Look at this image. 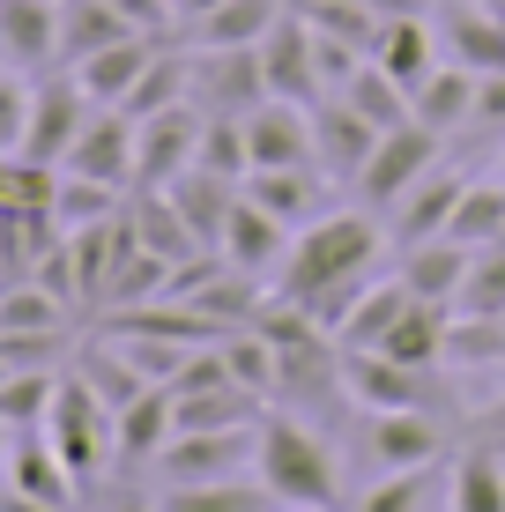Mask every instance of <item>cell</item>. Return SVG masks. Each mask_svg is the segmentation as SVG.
<instances>
[{"label":"cell","instance_id":"cell-52","mask_svg":"<svg viewBox=\"0 0 505 512\" xmlns=\"http://www.w3.org/2000/svg\"><path fill=\"white\" fill-rule=\"evenodd\" d=\"M8 446H15V431H8V423H0V475H8Z\"/></svg>","mask_w":505,"mask_h":512},{"label":"cell","instance_id":"cell-47","mask_svg":"<svg viewBox=\"0 0 505 512\" xmlns=\"http://www.w3.org/2000/svg\"><path fill=\"white\" fill-rule=\"evenodd\" d=\"M476 127H505V67L476 75Z\"/></svg>","mask_w":505,"mask_h":512},{"label":"cell","instance_id":"cell-10","mask_svg":"<svg viewBox=\"0 0 505 512\" xmlns=\"http://www.w3.org/2000/svg\"><path fill=\"white\" fill-rule=\"evenodd\" d=\"M134 141H142V127H134L119 104H97L90 127H82V141L67 149V164H60V171H82V179H97V186L134 193Z\"/></svg>","mask_w":505,"mask_h":512},{"label":"cell","instance_id":"cell-15","mask_svg":"<svg viewBox=\"0 0 505 512\" xmlns=\"http://www.w3.org/2000/svg\"><path fill=\"white\" fill-rule=\"evenodd\" d=\"M216 253L231 260V268H246V275H275V268H283V253H290V223H283V216H268V208H260L253 193L238 186L231 216H223Z\"/></svg>","mask_w":505,"mask_h":512},{"label":"cell","instance_id":"cell-14","mask_svg":"<svg viewBox=\"0 0 505 512\" xmlns=\"http://www.w3.org/2000/svg\"><path fill=\"white\" fill-rule=\"evenodd\" d=\"M312 149H320L327 179H350L357 186V171L372 164V149H379V127L357 112L350 97H320V104H312Z\"/></svg>","mask_w":505,"mask_h":512},{"label":"cell","instance_id":"cell-42","mask_svg":"<svg viewBox=\"0 0 505 512\" xmlns=\"http://www.w3.org/2000/svg\"><path fill=\"white\" fill-rule=\"evenodd\" d=\"M112 208H127V193H119V186H97V179H82V171H60V193H52L60 231H82V223L112 216Z\"/></svg>","mask_w":505,"mask_h":512},{"label":"cell","instance_id":"cell-33","mask_svg":"<svg viewBox=\"0 0 505 512\" xmlns=\"http://www.w3.org/2000/svg\"><path fill=\"white\" fill-rule=\"evenodd\" d=\"M268 483H164V498H156V512H268Z\"/></svg>","mask_w":505,"mask_h":512},{"label":"cell","instance_id":"cell-45","mask_svg":"<svg viewBox=\"0 0 505 512\" xmlns=\"http://www.w3.org/2000/svg\"><path fill=\"white\" fill-rule=\"evenodd\" d=\"M23 134H30V82L15 67V75H0V156H23Z\"/></svg>","mask_w":505,"mask_h":512},{"label":"cell","instance_id":"cell-49","mask_svg":"<svg viewBox=\"0 0 505 512\" xmlns=\"http://www.w3.org/2000/svg\"><path fill=\"white\" fill-rule=\"evenodd\" d=\"M104 512H156V498H142V490H119V498L104 505Z\"/></svg>","mask_w":505,"mask_h":512},{"label":"cell","instance_id":"cell-54","mask_svg":"<svg viewBox=\"0 0 505 512\" xmlns=\"http://www.w3.org/2000/svg\"><path fill=\"white\" fill-rule=\"evenodd\" d=\"M283 512H305V505H283Z\"/></svg>","mask_w":505,"mask_h":512},{"label":"cell","instance_id":"cell-6","mask_svg":"<svg viewBox=\"0 0 505 512\" xmlns=\"http://www.w3.org/2000/svg\"><path fill=\"white\" fill-rule=\"evenodd\" d=\"M260 423H231V431H171V446L156 453L164 483H223V475L253 468Z\"/></svg>","mask_w":505,"mask_h":512},{"label":"cell","instance_id":"cell-51","mask_svg":"<svg viewBox=\"0 0 505 512\" xmlns=\"http://www.w3.org/2000/svg\"><path fill=\"white\" fill-rule=\"evenodd\" d=\"M305 8H372V0H305Z\"/></svg>","mask_w":505,"mask_h":512},{"label":"cell","instance_id":"cell-19","mask_svg":"<svg viewBox=\"0 0 505 512\" xmlns=\"http://www.w3.org/2000/svg\"><path fill=\"white\" fill-rule=\"evenodd\" d=\"M8 490H23V498H38V505H52V512H67L75 505V468L60 461V446L45 438V423L38 431H15V446H8Z\"/></svg>","mask_w":505,"mask_h":512},{"label":"cell","instance_id":"cell-22","mask_svg":"<svg viewBox=\"0 0 505 512\" xmlns=\"http://www.w3.org/2000/svg\"><path fill=\"white\" fill-rule=\"evenodd\" d=\"M164 52V38H149V30H134V38H119V45H104L90 52V60H75V82L90 90L97 104H127V90L149 75V60Z\"/></svg>","mask_w":505,"mask_h":512},{"label":"cell","instance_id":"cell-37","mask_svg":"<svg viewBox=\"0 0 505 512\" xmlns=\"http://www.w3.org/2000/svg\"><path fill=\"white\" fill-rule=\"evenodd\" d=\"M335 97H350V104H357L364 119H372L379 134H387V127H402V119H409V90H402V82H394L379 60H357V75L342 82Z\"/></svg>","mask_w":505,"mask_h":512},{"label":"cell","instance_id":"cell-9","mask_svg":"<svg viewBox=\"0 0 505 512\" xmlns=\"http://www.w3.org/2000/svg\"><path fill=\"white\" fill-rule=\"evenodd\" d=\"M364 453L372 468H431L446 453V423L431 409H364Z\"/></svg>","mask_w":505,"mask_h":512},{"label":"cell","instance_id":"cell-28","mask_svg":"<svg viewBox=\"0 0 505 512\" xmlns=\"http://www.w3.org/2000/svg\"><path fill=\"white\" fill-rule=\"evenodd\" d=\"M409 119H424L431 134H454L476 119V67H461V60H446L439 75L424 82V90L409 97Z\"/></svg>","mask_w":505,"mask_h":512},{"label":"cell","instance_id":"cell-40","mask_svg":"<svg viewBox=\"0 0 505 512\" xmlns=\"http://www.w3.org/2000/svg\"><path fill=\"white\" fill-rule=\"evenodd\" d=\"M223 364H231V379L246 386V394H260V401L283 386V372H275V342L260 327H231V334H223Z\"/></svg>","mask_w":505,"mask_h":512},{"label":"cell","instance_id":"cell-24","mask_svg":"<svg viewBox=\"0 0 505 512\" xmlns=\"http://www.w3.org/2000/svg\"><path fill=\"white\" fill-rule=\"evenodd\" d=\"M127 216H134V238H142L149 253H164V260H194V253H208V245L194 238V223L179 216V201H171L164 186H134V193H127Z\"/></svg>","mask_w":505,"mask_h":512},{"label":"cell","instance_id":"cell-23","mask_svg":"<svg viewBox=\"0 0 505 512\" xmlns=\"http://www.w3.org/2000/svg\"><path fill=\"white\" fill-rule=\"evenodd\" d=\"M246 193L268 216H283L290 231L312 216H327V171L320 164H290V171H246Z\"/></svg>","mask_w":505,"mask_h":512},{"label":"cell","instance_id":"cell-5","mask_svg":"<svg viewBox=\"0 0 505 512\" xmlns=\"http://www.w3.org/2000/svg\"><path fill=\"white\" fill-rule=\"evenodd\" d=\"M90 112H97V97L75 82V67L30 82V134H23V156H30V164H67V149L82 141Z\"/></svg>","mask_w":505,"mask_h":512},{"label":"cell","instance_id":"cell-35","mask_svg":"<svg viewBox=\"0 0 505 512\" xmlns=\"http://www.w3.org/2000/svg\"><path fill=\"white\" fill-rule=\"evenodd\" d=\"M446 238H461V245H505V179H468V193L454 201Z\"/></svg>","mask_w":505,"mask_h":512},{"label":"cell","instance_id":"cell-16","mask_svg":"<svg viewBox=\"0 0 505 512\" xmlns=\"http://www.w3.org/2000/svg\"><path fill=\"white\" fill-rule=\"evenodd\" d=\"M364 60H379L387 67L394 82H402V90L416 97L424 90L431 75H439V30L424 23V15H379V30H372V52H364Z\"/></svg>","mask_w":505,"mask_h":512},{"label":"cell","instance_id":"cell-43","mask_svg":"<svg viewBox=\"0 0 505 512\" xmlns=\"http://www.w3.org/2000/svg\"><path fill=\"white\" fill-rule=\"evenodd\" d=\"M454 512H505V461L498 453H468L454 468Z\"/></svg>","mask_w":505,"mask_h":512},{"label":"cell","instance_id":"cell-20","mask_svg":"<svg viewBox=\"0 0 505 512\" xmlns=\"http://www.w3.org/2000/svg\"><path fill=\"white\" fill-rule=\"evenodd\" d=\"M461 193H468V179H461V171H424V179H416L409 193H402V201H394L387 208V216H394V245H424V238H446V223H454V201H461Z\"/></svg>","mask_w":505,"mask_h":512},{"label":"cell","instance_id":"cell-48","mask_svg":"<svg viewBox=\"0 0 505 512\" xmlns=\"http://www.w3.org/2000/svg\"><path fill=\"white\" fill-rule=\"evenodd\" d=\"M216 8H223V0H171V15H179V30H194L201 15H216Z\"/></svg>","mask_w":505,"mask_h":512},{"label":"cell","instance_id":"cell-2","mask_svg":"<svg viewBox=\"0 0 505 512\" xmlns=\"http://www.w3.org/2000/svg\"><path fill=\"white\" fill-rule=\"evenodd\" d=\"M253 468L268 483L275 505H305V512H342V475H335V453L305 431L298 416H260V446H253Z\"/></svg>","mask_w":505,"mask_h":512},{"label":"cell","instance_id":"cell-12","mask_svg":"<svg viewBox=\"0 0 505 512\" xmlns=\"http://www.w3.org/2000/svg\"><path fill=\"white\" fill-rule=\"evenodd\" d=\"M260 75H268V97H290V104H320L327 82H320V60H312V23L283 8V23L260 38Z\"/></svg>","mask_w":505,"mask_h":512},{"label":"cell","instance_id":"cell-46","mask_svg":"<svg viewBox=\"0 0 505 512\" xmlns=\"http://www.w3.org/2000/svg\"><path fill=\"white\" fill-rule=\"evenodd\" d=\"M119 15H127L134 30H149V38H164L171 23H179V15H171V0H112Z\"/></svg>","mask_w":505,"mask_h":512},{"label":"cell","instance_id":"cell-21","mask_svg":"<svg viewBox=\"0 0 505 512\" xmlns=\"http://www.w3.org/2000/svg\"><path fill=\"white\" fill-rule=\"evenodd\" d=\"M446 320H454V312H446L439 297H409L402 320L379 334L372 349L394 357V364H409V372H439V364H446Z\"/></svg>","mask_w":505,"mask_h":512},{"label":"cell","instance_id":"cell-26","mask_svg":"<svg viewBox=\"0 0 505 512\" xmlns=\"http://www.w3.org/2000/svg\"><path fill=\"white\" fill-rule=\"evenodd\" d=\"M468 260H476V245H461V238H424V245H402V282H409L416 297H439V305H454V290H461Z\"/></svg>","mask_w":505,"mask_h":512},{"label":"cell","instance_id":"cell-3","mask_svg":"<svg viewBox=\"0 0 505 512\" xmlns=\"http://www.w3.org/2000/svg\"><path fill=\"white\" fill-rule=\"evenodd\" d=\"M45 438L60 446V461L75 468L82 490H90L104 475V461H112V409H104V394L75 372V364L60 372V394H52V409H45Z\"/></svg>","mask_w":505,"mask_h":512},{"label":"cell","instance_id":"cell-44","mask_svg":"<svg viewBox=\"0 0 505 512\" xmlns=\"http://www.w3.org/2000/svg\"><path fill=\"white\" fill-rule=\"evenodd\" d=\"M431 490H439V461H431V468H387V483L364 490L357 512H424Z\"/></svg>","mask_w":505,"mask_h":512},{"label":"cell","instance_id":"cell-27","mask_svg":"<svg viewBox=\"0 0 505 512\" xmlns=\"http://www.w3.org/2000/svg\"><path fill=\"white\" fill-rule=\"evenodd\" d=\"M134 38V23L112 8V0H60V67L90 60V52Z\"/></svg>","mask_w":505,"mask_h":512},{"label":"cell","instance_id":"cell-39","mask_svg":"<svg viewBox=\"0 0 505 512\" xmlns=\"http://www.w3.org/2000/svg\"><path fill=\"white\" fill-rule=\"evenodd\" d=\"M454 312H468V320H505V245H476V260H468V275L454 290Z\"/></svg>","mask_w":505,"mask_h":512},{"label":"cell","instance_id":"cell-53","mask_svg":"<svg viewBox=\"0 0 505 512\" xmlns=\"http://www.w3.org/2000/svg\"><path fill=\"white\" fill-rule=\"evenodd\" d=\"M8 372H15V364H8V357H0V379H8Z\"/></svg>","mask_w":505,"mask_h":512},{"label":"cell","instance_id":"cell-34","mask_svg":"<svg viewBox=\"0 0 505 512\" xmlns=\"http://www.w3.org/2000/svg\"><path fill=\"white\" fill-rule=\"evenodd\" d=\"M186 90H194V52H171V45H164V52L149 60V75L127 90L119 112H127V119H149V112H164V104H186Z\"/></svg>","mask_w":505,"mask_h":512},{"label":"cell","instance_id":"cell-8","mask_svg":"<svg viewBox=\"0 0 505 512\" xmlns=\"http://www.w3.org/2000/svg\"><path fill=\"white\" fill-rule=\"evenodd\" d=\"M342 394L357 409H439L431 372H409V364L379 357V349H342Z\"/></svg>","mask_w":505,"mask_h":512},{"label":"cell","instance_id":"cell-18","mask_svg":"<svg viewBox=\"0 0 505 512\" xmlns=\"http://www.w3.org/2000/svg\"><path fill=\"white\" fill-rule=\"evenodd\" d=\"M179 416H171V386H142L127 409L112 416V461L119 468H156V453L171 446Z\"/></svg>","mask_w":505,"mask_h":512},{"label":"cell","instance_id":"cell-1","mask_svg":"<svg viewBox=\"0 0 505 512\" xmlns=\"http://www.w3.org/2000/svg\"><path fill=\"white\" fill-rule=\"evenodd\" d=\"M387 253V231H379V208H327V216L298 223V238H290L283 268H275V297H290V305H320L327 290H350V282L372 275V260Z\"/></svg>","mask_w":505,"mask_h":512},{"label":"cell","instance_id":"cell-50","mask_svg":"<svg viewBox=\"0 0 505 512\" xmlns=\"http://www.w3.org/2000/svg\"><path fill=\"white\" fill-rule=\"evenodd\" d=\"M431 0H372V15H424Z\"/></svg>","mask_w":505,"mask_h":512},{"label":"cell","instance_id":"cell-32","mask_svg":"<svg viewBox=\"0 0 505 512\" xmlns=\"http://www.w3.org/2000/svg\"><path fill=\"white\" fill-rule=\"evenodd\" d=\"M409 297H416V290H409L402 275H394V282H364V290H357V305H350V320L335 327V342H342V349H372L379 334L402 320V305H409Z\"/></svg>","mask_w":505,"mask_h":512},{"label":"cell","instance_id":"cell-30","mask_svg":"<svg viewBox=\"0 0 505 512\" xmlns=\"http://www.w3.org/2000/svg\"><path fill=\"white\" fill-rule=\"evenodd\" d=\"M171 201H179V216L194 223V238L208 245V253H216V238H223V216H231V201H238V186L231 179H216V171H179V179L164 186Z\"/></svg>","mask_w":505,"mask_h":512},{"label":"cell","instance_id":"cell-13","mask_svg":"<svg viewBox=\"0 0 505 512\" xmlns=\"http://www.w3.org/2000/svg\"><path fill=\"white\" fill-rule=\"evenodd\" d=\"M246 149H253V171L320 164V149H312V104H290V97L253 104L246 112Z\"/></svg>","mask_w":505,"mask_h":512},{"label":"cell","instance_id":"cell-41","mask_svg":"<svg viewBox=\"0 0 505 512\" xmlns=\"http://www.w3.org/2000/svg\"><path fill=\"white\" fill-rule=\"evenodd\" d=\"M52 394H60V372H8L0 379V423L8 431H38Z\"/></svg>","mask_w":505,"mask_h":512},{"label":"cell","instance_id":"cell-29","mask_svg":"<svg viewBox=\"0 0 505 512\" xmlns=\"http://www.w3.org/2000/svg\"><path fill=\"white\" fill-rule=\"evenodd\" d=\"M75 372L104 394V409H112V416L127 409V401L142 394V386H156V379H142V364H134L127 349L112 342V334H97V342H75Z\"/></svg>","mask_w":505,"mask_h":512},{"label":"cell","instance_id":"cell-31","mask_svg":"<svg viewBox=\"0 0 505 512\" xmlns=\"http://www.w3.org/2000/svg\"><path fill=\"white\" fill-rule=\"evenodd\" d=\"M171 268H179V260H164V253H149V245H134V253L112 268V282H104L97 312H127V305H149V297H171Z\"/></svg>","mask_w":505,"mask_h":512},{"label":"cell","instance_id":"cell-36","mask_svg":"<svg viewBox=\"0 0 505 512\" xmlns=\"http://www.w3.org/2000/svg\"><path fill=\"white\" fill-rule=\"evenodd\" d=\"M194 164H201V171H216V179H231V186H246V171H253L246 119H238V112H208V119H201V149H194Z\"/></svg>","mask_w":505,"mask_h":512},{"label":"cell","instance_id":"cell-7","mask_svg":"<svg viewBox=\"0 0 505 512\" xmlns=\"http://www.w3.org/2000/svg\"><path fill=\"white\" fill-rule=\"evenodd\" d=\"M201 104H164V112L134 119L142 141H134V186H171L179 171H194V149H201Z\"/></svg>","mask_w":505,"mask_h":512},{"label":"cell","instance_id":"cell-38","mask_svg":"<svg viewBox=\"0 0 505 512\" xmlns=\"http://www.w3.org/2000/svg\"><path fill=\"white\" fill-rule=\"evenodd\" d=\"M38 327H75V305H60L45 282H0V334H38Z\"/></svg>","mask_w":505,"mask_h":512},{"label":"cell","instance_id":"cell-4","mask_svg":"<svg viewBox=\"0 0 505 512\" xmlns=\"http://www.w3.org/2000/svg\"><path fill=\"white\" fill-rule=\"evenodd\" d=\"M439 156H446V134H431L424 119H402V127H387V134H379V149H372V164L357 171V201L387 216V208L402 201V193L424 179V171H439Z\"/></svg>","mask_w":505,"mask_h":512},{"label":"cell","instance_id":"cell-11","mask_svg":"<svg viewBox=\"0 0 505 512\" xmlns=\"http://www.w3.org/2000/svg\"><path fill=\"white\" fill-rule=\"evenodd\" d=\"M201 112H238L268 104V75H260V45H231V52H194V90Z\"/></svg>","mask_w":505,"mask_h":512},{"label":"cell","instance_id":"cell-17","mask_svg":"<svg viewBox=\"0 0 505 512\" xmlns=\"http://www.w3.org/2000/svg\"><path fill=\"white\" fill-rule=\"evenodd\" d=\"M0 60L23 75L60 67V0H0Z\"/></svg>","mask_w":505,"mask_h":512},{"label":"cell","instance_id":"cell-25","mask_svg":"<svg viewBox=\"0 0 505 512\" xmlns=\"http://www.w3.org/2000/svg\"><path fill=\"white\" fill-rule=\"evenodd\" d=\"M290 0H223L216 15H201L194 30H186V45L194 52H231V45H260L275 23H283Z\"/></svg>","mask_w":505,"mask_h":512}]
</instances>
